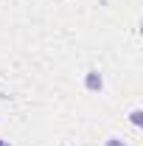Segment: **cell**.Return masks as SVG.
I'll return each mask as SVG.
<instances>
[{"label":"cell","instance_id":"277c9868","mask_svg":"<svg viewBox=\"0 0 143 146\" xmlns=\"http://www.w3.org/2000/svg\"><path fill=\"white\" fill-rule=\"evenodd\" d=\"M0 146H11V143H9V141H6V138H0Z\"/></svg>","mask_w":143,"mask_h":146},{"label":"cell","instance_id":"6da1fadb","mask_svg":"<svg viewBox=\"0 0 143 146\" xmlns=\"http://www.w3.org/2000/svg\"><path fill=\"white\" fill-rule=\"evenodd\" d=\"M84 90L87 93H101L104 90V76H101L98 68H90V70L84 73Z\"/></svg>","mask_w":143,"mask_h":146},{"label":"cell","instance_id":"3957f363","mask_svg":"<svg viewBox=\"0 0 143 146\" xmlns=\"http://www.w3.org/2000/svg\"><path fill=\"white\" fill-rule=\"evenodd\" d=\"M104 146H126V143L121 141V138H115V135H109L107 141H104Z\"/></svg>","mask_w":143,"mask_h":146},{"label":"cell","instance_id":"7a4b0ae2","mask_svg":"<svg viewBox=\"0 0 143 146\" xmlns=\"http://www.w3.org/2000/svg\"><path fill=\"white\" fill-rule=\"evenodd\" d=\"M129 121H132V127H140L143 124V110H132L129 112Z\"/></svg>","mask_w":143,"mask_h":146}]
</instances>
